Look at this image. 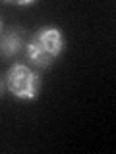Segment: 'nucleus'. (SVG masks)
I'll list each match as a JSON object with an SVG mask.
<instances>
[{"label":"nucleus","instance_id":"obj_1","mask_svg":"<svg viewBox=\"0 0 116 154\" xmlns=\"http://www.w3.org/2000/svg\"><path fill=\"white\" fill-rule=\"evenodd\" d=\"M64 48V38L58 27H41L27 45V56L39 67H48Z\"/></svg>","mask_w":116,"mask_h":154},{"label":"nucleus","instance_id":"obj_2","mask_svg":"<svg viewBox=\"0 0 116 154\" xmlns=\"http://www.w3.org/2000/svg\"><path fill=\"white\" fill-rule=\"evenodd\" d=\"M41 87V77L37 71L29 69L23 64H16L6 73V89L18 98H35Z\"/></svg>","mask_w":116,"mask_h":154},{"label":"nucleus","instance_id":"obj_3","mask_svg":"<svg viewBox=\"0 0 116 154\" xmlns=\"http://www.w3.org/2000/svg\"><path fill=\"white\" fill-rule=\"evenodd\" d=\"M23 45V37H21V31H16L12 29L10 33L0 37V56L4 58H12L14 54H18L19 48Z\"/></svg>","mask_w":116,"mask_h":154},{"label":"nucleus","instance_id":"obj_4","mask_svg":"<svg viewBox=\"0 0 116 154\" xmlns=\"http://www.w3.org/2000/svg\"><path fill=\"white\" fill-rule=\"evenodd\" d=\"M4 87H6V81H2V79H0V94L4 93Z\"/></svg>","mask_w":116,"mask_h":154}]
</instances>
